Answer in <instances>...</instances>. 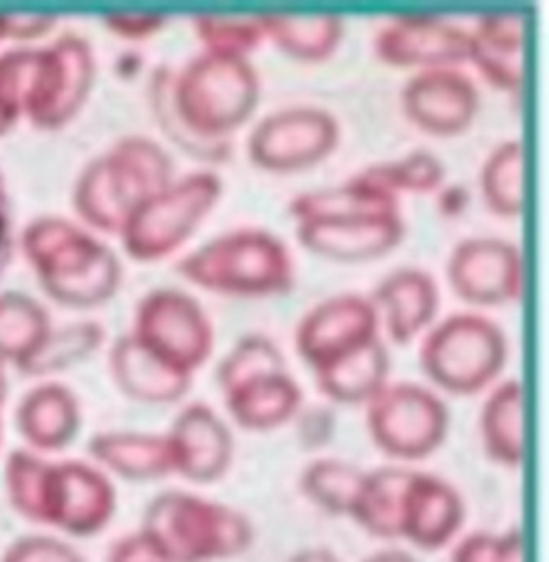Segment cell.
Returning a JSON list of instances; mask_svg holds the SVG:
<instances>
[{"label": "cell", "instance_id": "42", "mask_svg": "<svg viewBox=\"0 0 549 562\" xmlns=\"http://www.w3.org/2000/svg\"><path fill=\"white\" fill-rule=\"evenodd\" d=\"M168 24V18L159 13H114L103 20V26L123 42H148L159 35Z\"/></svg>", "mask_w": 549, "mask_h": 562}, {"label": "cell", "instance_id": "31", "mask_svg": "<svg viewBox=\"0 0 549 562\" xmlns=\"http://www.w3.org/2000/svg\"><path fill=\"white\" fill-rule=\"evenodd\" d=\"M412 470L404 467H384L369 470L352 505L350 517L367 535L400 541V516L404 490Z\"/></svg>", "mask_w": 549, "mask_h": 562}, {"label": "cell", "instance_id": "19", "mask_svg": "<svg viewBox=\"0 0 549 562\" xmlns=\"http://www.w3.org/2000/svg\"><path fill=\"white\" fill-rule=\"evenodd\" d=\"M404 236L406 224L400 215L296 224V238L307 251L341 265L384 258L400 247Z\"/></svg>", "mask_w": 549, "mask_h": 562}, {"label": "cell", "instance_id": "2", "mask_svg": "<svg viewBox=\"0 0 549 562\" xmlns=\"http://www.w3.org/2000/svg\"><path fill=\"white\" fill-rule=\"evenodd\" d=\"M22 247L44 292L65 307H99L116 294L123 281L116 254L63 217L33 222L24 233Z\"/></svg>", "mask_w": 549, "mask_h": 562}, {"label": "cell", "instance_id": "44", "mask_svg": "<svg viewBox=\"0 0 549 562\" xmlns=\"http://www.w3.org/2000/svg\"><path fill=\"white\" fill-rule=\"evenodd\" d=\"M56 26L52 15H2L4 40L13 42H33L49 35Z\"/></svg>", "mask_w": 549, "mask_h": 562}, {"label": "cell", "instance_id": "15", "mask_svg": "<svg viewBox=\"0 0 549 562\" xmlns=\"http://www.w3.org/2000/svg\"><path fill=\"white\" fill-rule=\"evenodd\" d=\"M373 49L395 69H458L468 60V31L436 15H402L380 29Z\"/></svg>", "mask_w": 549, "mask_h": 562}, {"label": "cell", "instance_id": "28", "mask_svg": "<svg viewBox=\"0 0 549 562\" xmlns=\"http://www.w3.org/2000/svg\"><path fill=\"white\" fill-rule=\"evenodd\" d=\"M524 386L519 380H504L494 386L483 404L479 419L483 451L503 469H519L524 462Z\"/></svg>", "mask_w": 549, "mask_h": 562}, {"label": "cell", "instance_id": "46", "mask_svg": "<svg viewBox=\"0 0 549 562\" xmlns=\"http://www.w3.org/2000/svg\"><path fill=\"white\" fill-rule=\"evenodd\" d=\"M11 256V220H9V200L0 179V271L7 267Z\"/></svg>", "mask_w": 549, "mask_h": 562}, {"label": "cell", "instance_id": "25", "mask_svg": "<svg viewBox=\"0 0 549 562\" xmlns=\"http://www.w3.org/2000/svg\"><path fill=\"white\" fill-rule=\"evenodd\" d=\"M232 422L247 431H271L292 422L303 408V389L283 372L247 380L224 393Z\"/></svg>", "mask_w": 549, "mask_h": 562}, {"label": "cell", "instance_id": "43", "mask_svg": "<svg viewBox=\"0 0 549 562\" xmlns=\"http://www.w3.org/2000/svg\"><path fill=\"white\" fill-rule=\"evenodd\" d=\"M294 419L299 438L307 449H321L335 434V415L326 406H312L307 411L301 408Z\"/></svg>", "mask_w": 549, "mask_h": 562}, {"label": "cell", "instance_id": "8", "mask_svg": "<svg viewBox=\"0 0 549 562\" xmlns=\"http://www.w3.org/2000/svg\"><path fill=\"white\" fill-rule=\"evenodd\" d=\"M449 408L429 389L412 382L386 384L367 404L371 442L397 462L432 458L449 436Z\"/></svg>", "mask_w": 549, "mask_h": 562}, {"label": "cell", "instance_id": "5", "mask_svg": "<svg viewBox=\"0 0 549 562\" xmlns=\"http://www.w3.org/2000/svg\"><path fill=\"white\" fill-rule=\"evenodd\" d=\"M260 103V78L249 58L202 52L175 71V105L184 123L211 140H232Z\"/></svg>", "mask_w": 549, "mask_h": 562}, {"label": "cell", "instance_id": "32", "mask_svg": "<svg viewBox=\"0 0 549 562\" xmlns=\"http://www.w3.org/2000/svg\"><path fill=\"white\" fill-rule=\"evenodd\" d=\"M49 330L47 312L33 296L22 292L0 294V366L15 363L22 368Z\"/></svg>", "mask_w": 549, "mask_h": 562}, {"label": "cell", "instance_id": "51", "mask_svg": "<svg viewBox=\"0 0 549 562\" xmlns=\"http://www.w3.org/2000/svg\"><path fill=\"white\" fill-rule=\"evenodd\" d=\"M7 380H4V374H2V366H0V408H2V404H4V397H7Z\"/></svg>", "mask_w": 549, "mask_h": 562}, {"label": "cell", "instance_id": "53", "mask_svg": "<svg viewBox=\"0 0 549 562\" xmlns=\"http://www.w3.org/2000/svg\"><path fill=\"white\" fill-rule=\"evenodd\" d=\"M153 562H159V561H153Z\"/></svg>", "mask_w": 549, "mask_h": 562}, {"label": "cell", "instance_id": "10", "mask_svg": "<svg viewBox=\"0 0 549 562\" xmlns=\"http://www.w3.org/2000/svg\"><path fill=\"white\" fill-rule=\"evenodd\" d=\"M339 144V123L321 108L296 105L265 116L249 134L251 164L271 175L316 168Z\"/></svg>", "mask_w": 549, "mask_h": 562}, {"label": "cell", "instance_id": "4", "mask_svg": "<svg viewBox=\"0 0 549 562\" xmlns=\"http://www.w3.org/2000/svg\"><path fill=\"white\" fill-rule=\"evenodd\" d=\"M183 280L222 296L267 299L294 288V262L281 238L267 231H234L198 247L177 265Z\"/></svg>", "mask_w": 549, "mask_h": 562}, {"label": "cell", "instance_id": "34", "mask_svg": "<svg viewBox=\"0 0 549 562\" xmlns=\"http://www.w3.org/2000/svg\"><path fill=\"white\" fill-rule=\"evenodd\" d=\"M363 479L366 470L344 460L324 458L303 469L299 487L301 494L324 514L350 517Z\"/></svg>", "mask_w": 549, "mask_h": 562}, {"label": "cell", "instance_id": "24", "mask_svg": "<svg viewBox=\"0 0 549 562\" xmlns=\"http://www.w3.org/2000/svg\"><path fill=\"white\" fill-rule=\"evenodd\" d=\"M15 425L35 453L63 451L80 434V402L63 384L35 386L22 397L15 413Z\"/></svg>", "mask_w": 549, "mask_h": 562}, {"label": "cell", "instance_id": "17", "mask_svg": "<svg viewBox=\"0 0 549 562\" xmlns=\"http://www.w3.org/2000/svg\"><path fill=\"white\" fill-rule=\"evenodd\" d=\"M466 505L458 490L445 479L412 470L404 490L400 541L423 552H438L458 541Z\"/></svg>", "mask_w": 549, "mask_h": 562}, {"label": "cell", "instance_id": "21", "mask_svg": "<svg viewBox=\"0 0 549 562\" xmlns=\"http://www.w3.org/2000/svg\"><path fill=\"white\" fill-rule=\"evenodd\" d=\"M369 301L389 339L395 346H408L434 323L440 307V290L429 273L400 269L382 280Z\"/></svg>", "mask_w": 549, "mask_h": 562}, {"label": "cell", "instance_id": "14", "mask_svg": "<svg viewBox=\"0 0 549 562\" xmlns=\"http://www.w3.org/2000/svg\"><path fill=\"white\" fill-rule=\"evenodd\" d=\"M380 318L373 303L359 294H339L310 310L296 327V352L318 372L348 352L378 339Z\"/></svg>", "mask_w": 549, "mask_h": 562}, {"label": "cell", "instance_id": "47", "mask_svg": "<svg viewBox=\"0 0 549 562\" xmlns=\"http://www.w3.org/2000/svg\"><path fill=\"white\" fill-rule=\"evenodd\" d=\"M285 562H341L339 557L328 550V548H321V546H314V548H303L299 552H294L290 559Z\"/></svg>", "mask_w": 549, "mask_h": 562}, {"label": "cell", "instance_id": "11", "mask_svg": "<svg viewBox=\"0 0 549 562\" xmlns=\"http://www.w3.org/2000/svg\"><path fill=\"white\" fill-rule=\"evenodd\" d=\"M116 507L119 494L110 474L87 462H49L42 526L74 539H89L110 526Z\"/></svg>", "mask_w": 549, "mask_h": 562}, {"label": "cell", "instance_id": "26", "mask_svg": "<svg viewBox=\"0 0 549 562\" xmlns=\"http://www.w3.org/2000/svg\"><path fill=\"white\" fill-rule=\"evenodd\" d=\"M389 372L391 357L378 337L314 375L326 400L344 406H367L389 384Z\"/></svg>", "mask_w": 549, "mask_h": 562}, {"label": "cell", "instance_id": "40", "mask_svg": "<svg viewBox=\"0 0 549 562\" xmlns=\"http://www.w3.org/2000/svg\"><path fill=\"white\" fill-rule=\"evenodd\" d=\"M451 562H524L522 530L470 532L456 541Z\"/></svg>", "mask_w": 549, "mask_h": 562}, {"label": "cell", "instance_id": "3", "mask_svg": "<svg viewBox=\"0 0 549 562\" xmlns=\"http://www.w3.org/2000/svg\"><path fill=\"white\" fill-rule=\"evenodd\" d=\"M175 183V161L161 144L127 136L92 159L74 189V209L99 233L121 235L142 202Z\"/></svg>", "mask_w": 549, "mask_h": 562}, {"label": "cell", "instance_id": "30", "mask_svg": "<svg viewBox=\"0 0 549 562\" xmlns=\"http://www.w3.org/2000/svg\"><path fill=\"white\" fill-rule=\"evenodd\" d=\"M148 110L164 138L177 146L187 157L202 164H226L234 153V142L211 140L195 134L175 105V71L166 65L148 76L146 85Z\"/></svg>", "mask_w": 549, "mask_h": 562}, {"label": "cell", "instance_id": "9", "mask_svg": "<svg viewBox=\"0 0 549 562\" xmlns=\"http://www.w3.org/2000/svg\"><path fill=\"white\" fill-rule=\"evenodd\" d=\"M132 335L157 359L189 375L211 359L215 346L206 312L191 294L177 288H157L144 294Z\"/></svg>", "mask_w": 549, "mask_h": 562}, {"label": "cell", "instance_id": "20", "mask_svg": "<svg viewBox=\"0 0 549 562\" xmlns=\"http://www.w3.org/2000/svg\"><path fill=\"white\" fill-rule=\"evenodd\" d=\"M526 20L519 13H488L468 31V60L483 80L501 91L517 93L524 85Z\"/></svg>", "mask_w": 549, "mask_h": 562}, {"label": "cell", "instance_id": "36", "mask_svg": "<svg viewBox=\"0 0 549 562\" xmlns=\"http://www.w3.org/2000/svg\"><path fill=\"white\" fill-rule=\"evenodd\" d=\"M359 177L373 188L384 189L400 198V193H436L445 183V166L429 150H414L397 161L369 166Z\"/></svg>", "mask_w": 549, "mask_h": 562}, {"label": "cell", "instance_id": "22", "mask_svg": "<svg viewBox=\"0 0 549 562\" xmlns=\"http://www.w3.org/2000/svg\"><path fill=\"white\" fill-rule=\"evenodd\" d=\"M110 374L125 397L146 406H170L181 402L189 393L193 378L157 359L137 344L132 333L114 341L110 350Z\"/></svg>", "mask_w": 549, "mask_h": 562}, {"label": "cell", "instance_id": "48", "mask_svg": "<svg viewBox=\"0 0 549 562\" xmlns=\"http://www.w3.org/2000/svg\"><path fill=\"white\" fill-rule=\"evenodd\" d=\"M363 562H418L412 554H408L406 550H400V548H384V550H378L373 552L371 557H367Z\"/></svg>", "mask_w": 549, "mask_h": 562}, {"label": "cell", "instance_id": "1", "mask_svg": "<svg viewBox=\"0 0 549 562\" xmlns=\"http://www.w3.org/2000/svg\"><path fill=\"white\" fill-rule=\"evenodd\" d=\"M137 532L161 562L234 561L256 539V528L243 512L181 490L157 494Z\"/></svg>", "mask_w": 549, "mask_h": 562}, {"label": "cell", "instance_id": "52", "mask_svg": "<svg viewBox=\"0 0 549 562\" xmlns=\"http://www.w3.org/2000/svg\"><path fill=\"white\" fill-rule=\"evenodd\" d=\"M4 40V29H2V15H0V42Z\"/></svg>", "mask_w": 549, "mask_h": 562}, {"label": "cell", "instance_id": "41", "mask_svg": "<svg viewBox=\"0 0 549 562\" xmlns=\"http://www.w3.org/2000/svg\"><path fill=\"white\" fill-rule=\"evenodd\" d=\"M0 562H87L82 554L67 541L47 537V535H29L15 539Z\"/></svg>", "mask_w": 549, "mask_h": 562}, {"label": "cell", "instance_id": "7", "mask_svg": "<svg viewBox=\"0 0 549 562\" xmlns=\"http://www.w3.org/2000/svg\"><path fill=\"white\" fill-rule=\"evenodd\" d=\"M222 181L213 172H195L142 202L121 240L136 262H157L172 256L195 235L222 198Z\"/></svg>", "mask_w": 549, "mask_h": 562}, {"label": "cell", "instance_id": "50", "mask_svg": "<svg viewBox=\"0 0 549 562\" xmlns=\"http://www.w3.org/2000/svg\"><path fill=\"white\" fill-rule=\"evenodd\" d=\"M142 69V58H139V54H123L121 58H119V76H123V78H134L137 71Z\"/></svg>", "mask_w": 549, "mask_h": 562}, {"label": "cell", "instance_id": "38", "mask_svg": "<svg viewBox=\"0 0 549 562\" xmlns=\"http://www.w3.org/2000/svg\"><path fill=\"white\" fill-rule=\"evenodd\" d=\"M285 370V359L279 346L265 335H247L234 344V348L222 359L217 368V382L222 393L229 389Z\"/></svg>", "mask_w": 549, "mask_h": 562}, {"label": "cell", "instance_id": "29", "mask_svg": "<svg viewBox=\"0 0 549 562\" xmlns=\"http://www.w3.org/2000/svg\"><path fill=\"white\" fill-rule=\"evenodd\" d=\"M265 40L299 63L328 60L346 37V22L339 15H256Z\"/></svg>", "mask_w": 549, "mask_h": 562}, {"label": "cell", "instance_id": "16", "mask_svg": "<svg viewBox=\"0 0 549 562\" xmlns=\"http://www.w3.org/2000/svg\"><path fill=\"white\" fill-rule=\"evenodd\" d=\"M479 89L459 69L418 71L402 91L406 119L423 134L456 138L470 130L479 114Z\"/></svg>", "mask_w": 549, "mask_h": 562}, {"label": "cell", "instance_id": "39", "mask_svg": "<svg viewBox=\"0 0 549 562\" xmlns=\"http://www.w3.org/2000/svg\"><path fill=\"white\" fill-rule=\"evenodd\" d=\"M193 33L204 47L202 52L234 58H249V54L267 42L258 18L198 15L193 20Z\"/></svg>", "mask_w": 549, "mask_h": 562}, {"label": "cell", "instance_id": "27", "mask_svg": "<svg viewBox=\"0 0 549 562\" xmlns=\"http://www.w3.org/2000/svg\"><path fill=\"white\" fill-rule=\"evenodd\" d=\"M290 215L303 222H339L400 215V198L373 188L359 175L337 188L301 193L290 202Z\"/></svg>", "mask_w": 549, "mask_h": 562}, {"label": "cell", "instance_id": "33", "mask_svg": "<svg viewBox=\"0 0 549 562\" xmlns=\"http://www.w3.org/2000/svg\"><path fill=\"white\" fill-rule=\"evenodd\" d=\"M524 144L506 140L492 150L481 170V195L498 217H517L524 211Z\"/></svg>", "mask_w": 549, "mask_h": 562}, {"label": "cell", "instance_id": "45", "mask_svg": "<svg viewBox=\"0 0 549 562\" xmlns=\"http://www.w3.org/2000/svg\"><path fill=\"white\" fill-rule=\"evenodd\" d=\"M438 211L445 217H459L470 204V191L461 186H447L438 191Z\"/></svg>", "mask_w": 549, "mask_h": 562}, {"label": "cell", "instance_id": "18", "mask_svg": "<svg viewBox=\"0 0 549 562\" xmlns=\"http://www.w3.org/2000/svg\"><path fill=\"white\" fill-rule=\"evenodd\" d=\"M172 447L175 474L195 485H211L228 474L234 438L228 423L206 404H189L166 434Z\"/></svg>", "mask_w": 549, "mask_h": 562}, {"label": "cell", "instance_id": "35", "mask_svg": "<svg viewBox=\"0 0 549 562\" xmlns=\"http://www.w3.org/2000/svg\"><path fill=\"white\" fill-rule=\"evenodd\" d=\"M105 339V330L101 325L85 321L69 327L49 330L44 344L35 350V355L20 368L26 375H49L65 372L82 361H87L92 352Z\"/></svg>", "mask_w": 549, "mask_h": 562}, {"label": "cell", "instance_id": "12", "mask_svg": "<svg viewBox=\"0 0 549 562\" xmlns=\"http://www.w3.org/2000/svg\"><path fill=\"white\" fill-rule=\"evenodd\" d=\"M94 54L87 40L63 35L44 47L35 93L24 114L40 130H60L87 103L94 85Z\"/></svg>", "mask_w": 549, "mask_h": 562}, {"label": "cell", "instance_id": "49", "mask_svg": "<svg viewBox=\"0 0 549 562\" xmlns=\"http://www.w3.org/2000/svg\"><path fill=\"white\" fill-rule=\"evenodd\" d=\"M20 116L22 114L13 105H9L4 99H0V138L13 130V125Z\"/></svg>", "mask_w": 549, "mask_h": 562}, {"label": "cell", "instance_id": "23", "mask_svg": "<svg viewBox=\"0 0 549 562\" xmlns=\"http://www.w3.org/2000/svg\"><path fill=\"white\" fill-rule=\"evenodd\" d=\"M97 469L125 481L146 483L175 474L172 447L166 434L101 431L89 440Z\"/></svg>", "mask_w": 549, "mask_h": 562}, {"label": "cell", "instance_id": "13", "mask_svg": "<svg viewBox=\"0 0 549 562\" xmlns=\"http://www.w3.org/2000/svg\"><path fill=\"white\" fill-rule=\"evenodd\" d=\"M447 280L463 303L498 307L522 296L524 260L519 249L504 238H466L449 256Z\"/></svg>", "mask_w": 549, "mask_h": 562}, {"label": "cell", "instance_id": "37", "mask_svg": "<svg viewBox=\"0 0 549 562\" xmlns=\"http://www.w3.org/2000/svg\"><path fill=\"white\" fill-rule=\"evenodd\" d=\"M47 469V460L24 449L13 451L4 467V490L11 509L33 524H42Z\"/></svg>", "mask_w": 549, "mask_h": 562}, {"label": "cell", "instance_id": "6", "mask_svg": "<svg viewBox=\"0 0 549 562\" xmlns=\"http://www.w3.org/2000/svg\"><path fill=\"white\" fill-rule=\"evenodd\" d=\"M508 341L503 328L479 314H453L429 328L418 361L427 380L451 395H477L503 374Z\"/></svg>", "mask_w": 549, "mask_h": 562}]
</instances>
